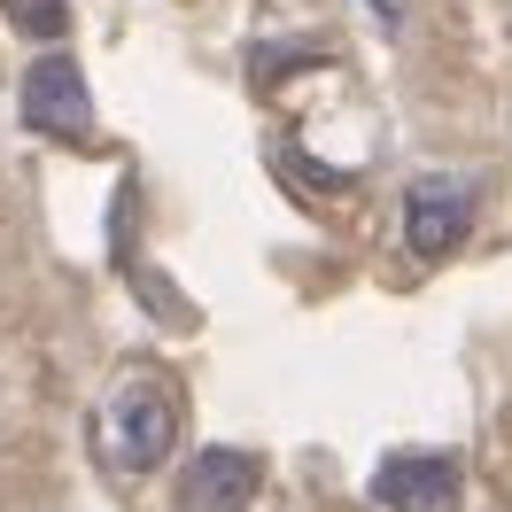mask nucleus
I'll use <instances>...</instances> for the list:
<instances>
[{
  "instance_id": "obj_1",
  "label": "nucleus",
  "mask_w": 512,
  "mask_h": 512,
  "mask_svg": "<svg viewBox=\"0 0 512 512\" xmlns=\"http://www.w3.org/2000/svg\"><path fill=\"white\" fill-rule=\"evenodd\" d=\"M179 443V404H171V388L148 381V373H132L117 381V396L101 404V450L125 466V474H156L163 458Z\"/></svg>"
},
{
  "instance_id": "obj_4",
  "label": "nucleus",
  "mask_w": 512,
  "mask_h": 512,
  "mask_svg": "<svg viewBox=\"0 0 512 512\" xmlns=\"http://www.w3.org/2000/svg\"><path fill=\"white\" fill-rule=\"evenodd\" d=\"M458 489H466V474H458V458H443V450H396L381 474H373V497L388 512H458Z\"/></svg>"
},
{
  "instance_id": "obj_6",
  "label": "nucleus",
  "mask_w": 512,
  "mask_h": 512,
  "mask_svg": "<svg viewBox=\"0 0 512 512\" xmlns=\"http://www.w3.org/2000/svg\"><path fill=\"white\" fill-rule=\"evenodd\" d=\"M0 16H8L16 32H32V39H63V24H70L63 0H0Z\"/></svg>"
},
{
  "instance_id": "obj_2",
  "label": "nucleus",
  "mask_w": 512,
  "mask_h": 512,
  "mask_svg": "<svg viewBox=\"0 0 512 512\" xmlns=\"http://www.w3.org/2000/svg\"><path fill=\"white\" fill-rule=\"evenodd\" d=\"M24 125L47 140H86L94 132V94H86V70L70 55H39L24 70Z\"/></svg>"
},
{
  "instance_id": "obj_5",
  "label": "nucleus",
  "mask_w": 512,
  "mask_h": 512,
  "mask_svg": "<svg viewBox=\"0 0 512 512\" xmlns=\"http://www.w3.org/2000/svg\"><path fill=\"white\" fill-rule=\"evenodd\" d=\"M256 481H264V466H256L249 450H202V458H187V481H179V512H249Z\"/></svg>"
},
{
  "instance_id": "obj_3",
  "label": "nucleus",
  "mask_w": 512,
  "mask_h": 512,
  "mask_svg": "<svg viewBox=\"0 0 512 512\" xmlns=\"http://www.w3.org/2000/svg\"><path fill=\"white\" fill-rule=\"evenodd\" d=\"M466 233H474V187L466 179H419L404 194V241H412L419 264H443Z\"/></svg>"
}]
</instances>
